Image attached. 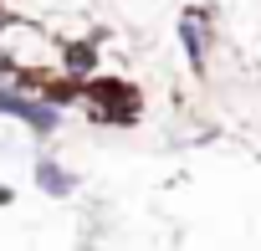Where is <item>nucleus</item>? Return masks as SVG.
I'll use <instances>...</instances> for the list:
<instances>
[{
  "instance_id": "obj_2",
  "label": "nucleus",
  "mask_w": 261,
  "mask_h": 251,
  "mask_svg": "<svg viewBox=\"0 0 261 251\" xmlns=\"http://www.w3.org/2000/svg\"><path fill=\"white\" fill-rule=\"evenodd\" d=\"M36 174H41V185H46L51 195H67V190H72V174H62V169H51V164H41Z\"/></svg>"
},
{
  "instance_id": "obj_1",
  "label": "nucleus",
  "mask_w": 261,
  "mask_h": 251,
  "mask_svg": "<svg viewBox=\"0 0 261 251\" xmlns=\"http://www.w3.org/2000/svg\"><path fill=\"white\" fill-rule=\"evenodd\" d=\"M179 36H185V46H190V67H200V72H205V36H200V16H185V21H179Z\"/></svg>"
}]
</instances>
